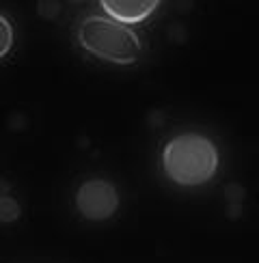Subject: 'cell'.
<instances>
[{
    "mask_svg": "<svg viewBox=\"0 0 259 263\" xmlns=\"http://www.w3.org/2000/svg\"><path fill=\"white\" fill-rule=\"evenodd\" d=\"M218 164L220 156L214 140L197 132L173 136L162 149V168L166 177L183 188L208 183L218 171Z\"/></svg>",
    "mask_w": 259,
    "mask_h": 263,
    "instance_id": "obj_1",
    "label": "cell"
},
{
    "mask_svg": "<svg viewBox=\"0 0 259 263\" xmlns=\"http://www.w3.org/2000/svg\"><path fill=\"white\" fill-rule=\"evenodd\" d=\"M76 39L86 54L119 67L138 63L143 52V43L136 32L108 15L84 17L76 30Z\"/></svg>",
    "mask_w": 259,
    "mask_h": 263,
    "instance_id": "obj_2",
    "label": "cell"
},
{
    "mask_svg": "<svg viewBox=\"0 0 259 263\" xmlns=\"http://www.w3.org/2000/svg\"><path fill=\"white\" fill-rule=\"evenodd\" d=\"M76 207L82 218L91 222H102L113 218L119 210L117 188L106 179H89L76 192Z\"/></svg>",
    "mask_w": 259,
    "mask_h": 263,
    "instance_id": "obj_3",
    "label": "cell"
},
{
    "mask_svg": "<svg viewBox=\"0 0 259 263\" xmlns=\"http://www.w3.org/2000/svg\"><path fill=\"white\" fill-rule=\"evenodd\" d=\"M104 13L125 26L143 24L160 9L162 0H97Z\"/></svg>",
    "mask_w": 259,
    "mask_h": 263,
    "instance_id": "obj_4",
    "label": "cell"
},
{
    "mask_svg": "<svg viewBox=\"0 0 259 263\" xmlns=\"http://www.w3.org/2000/svg\"><path fill=\"white\" fill-rule=\"evenodd\" d=\"M13 41H15L13 24L7 20V15L0 13V59H5L13 50Z\"/></svg>",
    "mask_w": 259,
    "mask_h": 263,
    "instance_id": "obj_5",
    "label": "cell"
},
{
    "mask_svg": "<svg viewBox=\"0 0 259 263\" xmlns=\"http://www.w3.org/2000/svg\"><path fill=\"white\" fill-rule=\"evenodd\" d=\"M22 210L20 203L13 199V196H0V222L3 224H11L20 218Z\"/></svg>",
    "mask_w": 259,
    "mask_h": 263,
    "instance_id": "obj_6",
    "label": "cell"
},
{
    "mask_svg": "<svg viewBox=\"0 0 259 263\" xmlns=\"http://www.w3.org/2000/svg\"><path fill=\"white\" fill-rule=\"evenodd\" d=\"M37 13L43 20H57L61 13V3L59 0H37Z\"/></svg>",
    "mask_w": 259,
    "mask_h": 263,
    "instance_id": "obj_7",
    "label": "cell"
},
{
    "mask_svg": "<svg viewBox=\"0 0 259 263\" xmlns=\"http://www.w3.org/2000/svg\"><path fill=\"white\" fill-rule=\"evenodd\" d=\"M71 3H84V0H71Z\"/></svg>",
    "mask_w": 259,
    "mask_h": 263,
    "instance_id": "obj_8",
    "label": "cell"
}]
</instances>
